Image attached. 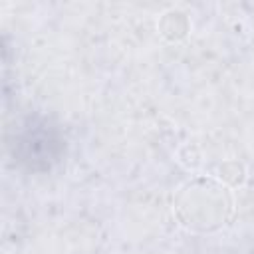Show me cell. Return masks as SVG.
Segmentation results:
<instances>
[{
	"mask_svg": "<svg viewBox=\"0 0 254 254\" xmlns=\"http://www.w3.org/2000/svg\"><path fill=\"white\" fill-rule=\"evenodd\" d=\"M10 147L18 165L34 173H46L62 161L65 139L62 129L50 117L30 115L16 129Z\"/></svg>",
	"mask_w": 254,
	"mask_h": 254,
	"instance_id": "2",
	"label": "cell"
},
{
	"mask_svg": "<svg viewBox=\"0 0 254 254\" xmlns=\"http://www.w3.org/2000/svg\"><path fill=\"white\" fill-rule=\"evenodd\" d=\"M173 210L177 220L192 232L208 234L220 230L232 216V194L212 177H194L175 194Z\"/></svg>",
	"mask_w": 254,
	"mask_h": 254,
	"instance_id": "1",
	"label": "cell"
},
{
	"mask_svg": "<svg viewBox=\"0 0 254 254\" xmlns=\"http://www.w3.org/2000/svg\"><path fill=\"white\" fill-rule=\"evenodd\" d=\"M218 177L228 183V185H242L244 181V167L236 161H228V163H222L218 167Z\"/></svg>",
	"mask_w": 254,
	"mask_h": 254,
	"instance_id": "4",
	"label": "cell"
},
{
	"mask_svg": "<svg viewBox=\"0 0 254 254\" xmlns=\"http://www.w3.org/2000/svg\"><path fill=\"white\" fill-rule=\"evenodd\" d=\"M189 30H190V22L187 14L181 10H167L159 20V32L169 42H179L187 38Z\"/></svg>",
	"mask_w": 254,
	"mask_h": 254,
	"instance_id": "3",
	"label": "cell"
}]
</instances>
